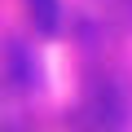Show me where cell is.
Here are the masks:
<instances>
[{
	"instance_id": "6da1fadb",
	"label": "cell",
	"mask_w": 132,
	"mask_h": 132,
	"mask_svg": "<svg viewBox=\"0 0 132 132\" xmlns=\"http://www.w3.org/2000/svg\"><path fill=\"white\" fill-rule=\"evenodd\" d=\"M31 13L40 18L44 31H53V27H57V0H31Z\"/></svg>"
}]
</instances>
